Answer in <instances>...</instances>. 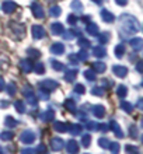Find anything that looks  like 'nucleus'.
<instances>
[{"instance_id": "f257e3e1", "label": "nucleus", "mask_w": 143, "mask_h": 154, "mask_svg": "<svg viewBox=\"0 0 143 154\" xmlns=\"http://www.w3.org/2000/svg\"><path fill=\"white\" fill-rule=\"evenodd\" d=\"M17 3L16 2H13V0H6L3 4H2V8H3V11L6 13V14H11V13H14L17 10Z\"/></svg>"}, {"instance_id": "f03ea898", "label": "nucleus", "mask_w": 143, "mask_h": 154, "mask_svg": "<svg viewBox=\"0 0 143 154\" xmlns=\"http://www.w3.org/2000/svg\"><path fill=\"white\" fill-rule=\"evenodd\" d=\"M31 11H33V14H34L35 18H44V16H45L42 6L39 3H37V2H34V3L31 4Z\"/></svg>"}, {"instance_id": "7ed1b4c3", "label": "nucleus", "mask_w": 143, "mask_h": 154, "mask_svg": "<svg viewBox=\"0 0 143 154\" xmlns=\"http://www.w3.org/2000/svg\"><path fill=\"white\" fill-rule=\"evenodd\" d=\"M33 35H34V38L41 39V38L45 37V29L42 28L41 25H34L33 27Z\"/></svg>"}, {"instance_id": "20e7f679", "label": "nucleus", "mask_w": 143, "mask_h": 154, "mask_svg": "<svg viewBox=\"0 0 143 154\" xmlns=\"http://www.w3.org/2000/svg\"><path fill=\"white\" fill-rule=\"evenodd\" d=\"M101 18H102V21H105V23H112V21L115 20L114 14H112L110 10H105V8L101 10Z\"/></svg>"}, {"instance_id": "39448f33", "label": "nucleus", "mask_w": 143, "mask_h": 154, "mask_svg": "<svg viewBox=\"0 0 143 154\" xmlns=\"http://www.w3.org/2000/svg\"><path fill=\"white\" fill-rule=\"evenodd\" d=\"M51 29H52V34L61 35V34L63 32V25H62L61 23H53V24L51 25Z\"/></svg>"}, {"instance_id": "423d86ee", "label": "nucleus", "mask_w": 143, "mask_h": 154, "mask_svg": "<svg viewBox=\"0 0 143 154\" xmlns=\"http://www.w3.org/2000/svg\"><path fill=\"white\" fill-rule=\"evenodd\" d=\"M87 32L90 34V35H97L98 34V25L94 24V23H89V25H87Z\"/></svg>"}, {"instance_id": "0eeeda50", "label": "nucleus", "mask_w": 143, "mask_h": 154, "mask_svg": "<svg viewBox=\"0 0 143 154\" xmlns=\"http://www.w3.org/2000/svg\"><path fill=\"white\" fill-rule=\"evenodd\" d=\"M49 14L52 17H59L62 14V10L59 6H52V7L49 8Z\"/></svg>"}, {"instance_id": "6e6552de", "label": "nucleus", "mask_w": 143, "mask_h": 154, "mask_svg": "<svg viewBox=\"0 0 143 154\" xmlns=\"http://www.w3.org/2000/svg\"><path fill=\"white\" fill-rule=\"evenodd\" d=\"M72 8L76 10L77 13H82L83 11V4L80 3V0H73V2H72Z\"/></svg>"}, {"instance_id": "1a4fd4ad", "label": "nucleus", "mask_w": 143, "mask_h": 154, "mask_svg": "<svg viewBox=\"0 0 143 154\" xmlns=\"http://www.w3.org/2000/svg\"><path fill=\"white\" fill-rule=\"evenodd\" d=\"M51 51H52L53 53H62L63 51H65V48H63V45L62 44H53L52 48H51Z\"/></svg>"}, {"instance_id": "9d476101", "label": "nucleus", "mask_w": 143, "mask_h": 154, "mask_svg": "<svg viewBox=\"0 0 143 154\" xmlns=\"http://www.w3.org/2000/svg\"><path fill=\"white\" fill-rule=\"evenodd\" d=\"M131 45L135 49H140L142 48V39H140V38H135V39L131 41Z\"/></svg>"}, {"instance_id": "9b49d317", "label": "nucleus", "mask_w": 143, "mask_h": 154, "mask_svg": "<svg viewBox=\"0 0 143 154\" xmlns=\"http://www.w3.org/2000/svg\"><path fill=\"white\" fill-rule=\"evenodd\" d=\"M77 17L74 16V14H69V16H67V23H69L70 25H74L76 24V23H77Z\"/></svg>"}, {"instance_id": "f8f14e48", "label": "nucleus", "mask_w": 143, "mask_h": 154, "mask_svg": "<svg viewBox=\"0 0 143 154\" xmlns=\"http://www.w3.org/2000/svg\"><path fill=\"white\" fill-rule=\"evenodd\" d=\"M108 38H110V34H108V32H102L101 35H100V42H101V44H105L107 41H108Z\"/></svg>"}, {"instance_id": "ddd939ff", "label": "nucleus", "mask_w": 143, "mask_h": 154, "mask_svg": "<svg viewBox=\"0 0 143 154\" xmlns=\"http://www.w3.org/2000/svg\"><path fill=\"white\" fill-rule=\"evenodd\" d=\"M94 53H95V56H104L105 51H104L102 48H95L94 49Z\"/></svg>"}, {"instance_id": "4468645a", "label": "nucleus", "mask_w": 143, "mask_h": 154, "mask_svg": "<svg viewBox=\"0 0 143 154\" xmlns=\"http://www.w3.org/2000/svg\"><path fill=\"white\" fill-rule=\"evenodd\" d=\"M115 73L119 74V76H123V74L126 73V70L123 69V67H115Z\"/></svg>"}, {"instance_id": "2eb2a0df", "label": "nucleus", "mask_w": 143, "mask_h": 154, "mask_svg": "<svg viewBox=\"0 0 143 154\" xmlns=\"http://www.w3.org/2000/svg\"><path fill=\"white\" fill-rule=\"evenodd\" d=\"M115 52H117V56H122V53H123V46H117V49H115Z\"/></svg>"}, {"instance_id": "dca6fc26", "label": "nucleus", "mask_w": 143, "mask_h": 154, "mask_svg": "<svg viewBox=\"0 0 143 154\" xmlns=\"http://www.w3.org/2000/svg\"><path fill=\"white\" fill-rule=\"evenodd\" d=\"M117 2V4H119V6H126L128 0H115Z\"/></svg>"}, {"instance_id": "f3484780", "label": "nucleus", "mask_w": 143, "mask_h": 154, "mask_svg": "<svg viewBox=\"0 0 143 154\" xmlns=\"http://www.w3.org/2000/svg\"><path fill=\"white\" fill-rule=\"evenodd\" d=\"M80 45H82V46H89L90 42H89L87 39H80Z\"/></svg>"}, {"instance_id": "a211bd4d", "label": "nucleus", "mask_w": 143, "mask_h": 154, "mask_svg": "<svg viewBox=\"0 0 143 154\" xmlns=\"http://www.w3.org/2000/svg\"><path fill=\"white\" fill-rule=\"evenodd\" d=\"M82 20H83V21H84V23H86V24H87V23H90L91 17H90V16H83V17H82Z\"/></svg>"}, {"instance_id": "6ab92c4d", "label": "nucleus", "mask_w": 143, "mask_h": 154, "mask_svg": "<svg viewBox=\"0 0 143 154\" xmlns=\"http://www.w3.org/2000/svg\"><path fill=\"white\" fill-rule=\"evenodd\" d=\"M37 70H38V73H42L44 72V65H38Z\"/></svg>"}, {"instance_id": "aec40b11", "label": "nucleus", "mask_w": 143, "mask_h": 154, "mask_svg": "<svg viewBox=\"0 0 143 154\" xmlns=\"http://www.w3.org/2000/svg\"><path fill=\"white\" fill-rule=\"evenodd\" d=\"M97 66V69L100 70V72H101V70H104V65H101V63H100V65H95Z\"/></svg>"}, {"instance_id": "412c9836", "label": "nucleus", "mask_w": 143, "mask_h": 154, "mask_svg": "<svg viewBox=\"0 0 143 154\" xmlns=\"http://www.w3.org/2000/svg\"><path fill=\"white\" fill-rule=\"evenodd\" d=\"M30 53H33V56H38V52H37V51H30Z\"/></svg>"}, {"instance_id": "4be33fe9", "label": "nucleus", "mask_w": 143, "mask_h": 154, "mask_svg": "<svg viewBox=\"0 0 143 154\" xmlns=\"http://www.w3.org/2000/svg\"><path fill=\"white\" fill-rule=\"evenodd\" d=\"M94 3H97V4H101L102 3V0H93Z\"/></svg>"}]
</instances>
